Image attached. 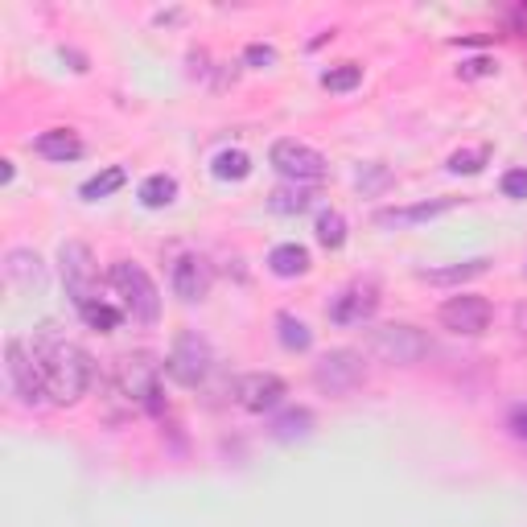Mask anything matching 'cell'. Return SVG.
Returning a JSON list of instances; mask_svg holds the SVG:
<instances>
[{
  "instance_id": "11",
  "label": "cell",
  "mask_w": 527,
  "mask_h": 527,
  "mask_svg": "<svg viewBox=\"0 0 527 527\" xmlns=\"http://www.w3.org/2000/svg\"><path fill=\"white\" fill-rule=\"evenodd\" d=\"M235 400L248 412H272V408L285 404V379L272 375V371H252L235 383Z\"/></svg>"
},
{
  "instance_id": "18",
  "label": "cell",
  "mask_w": 527,
  "mask_h": 527,
  "mask_svg": "<svg viewBox=\"0 0 527 527\" xmlns=\"http://www.w3.org/2000/svg\"><path fill=\"white\" fill-rule=\"evenodd\" d=\"M268 268L276 276H305L309 272V252L301 248V243H276V248L268 252Z\"/></svg>"
},
{
  "instance_id": "31",
  "label": "cell",
  "mask_w": 527,
  "mask_h": 527,
  "mask_svg": "<svg viewBox=\"0 0 527 527\" xmlns=\"http://www.w3.org/2000/svg\"><path fill=\"white\" fill-rule=\"evenodd\" d=\"M503 194L515 198V202L527 198V169H507V173H503Z\"/></svg>"
},
{
  "instance_id": "24",
  "label": "cell",
  "mask_w": 527,
  "mask_h": 527,
  "mask_svg": "<svg viewBox=\"0 0 527 527\" xmlns=\"http://www.w3.org/2000/svg\"><path fill=\"white\" fill-rule=\"evenodd\" d=\"M252 173V157L248 153H239V149H223L215 157V178L219 182H243Z\"/></svg>"
},
{
  "instance_id": "1",
  "label": "cell",
  "mask_w": 527,
  "mask_h": 527,
  "mask_svg": "<svg viewBox=\"0 0 527 527\" xmlns=\"http://www.w3.org/2000/svg\"><path fill=\"white\" fill-rule=\"evenodd\" d=\"M33 350L42 359V371H46V388H50V400L54 404H75L83 400L87 383H91V359L87 350L66 342L54 334V326H42L33 334Z\"/></svg>"
},
{
  "instance_id": "17",
  "label": "cell",
  "mask_w": 527,
  "mask_h": 527,
  "mask_svg": "<svg viewBox=\"0 0 527 527\" xmlns=\"http://www.w3.org/2000/svg\"><path fill=\"white\" fill-rule=\"evenodd\" d=\"M33 149H38L46 161H75V157H83V140L66 128H50L33 140Z\"/></svg>"
},
{
  "instance_id": "26",
  "label": "cell",
  "mask_w": 527,
  "mask_h": 527,
  "mask_svg": "<svg viewBox=\"0 0 527 527\" xmlns=\"http://www.w3.org/2000/svg\"><path fill=\"white\" fill-rule=\"evenodd\" d=\"M309 429H313V412H309V408H293V412H285V416H276V425H272V433H276L280 441L305 437Z\"/></svg>"
},
{
  "instance_id": "5",
  "label": "cell",
  "mask_w": 527,
  "mask_h": 527,
  "mask_svg": "<svg viewBox=\"0 0 527 527\" xmlns=\"http://www.w3.org/2000/svg\"><path fill=\"white\" fill-rule=\"evenodd\" d=\"M210 371H215V350H210V342L198 338L194 330H182L165 355V375L173 383H182V388H198V383H206Z\"/></svg>"
},
{
  "instance_id": "9",
  "label": "cell",
  "mask_w": 527,
  "mask_h": 527,
  "mask_svg": "<svg viewBox=\"0 0 527 527\" xmlns=\"http://www.w3.org/2000/svg\"><path fill=\"white\" fill-rule=\"evenodd\" d=\"M268 161L280 173H285L289 182H322L326 173H330V161L318 149H313V145H305V140H293V136L276 140L272 153H268Z\"/></svg>"
},
{
  "instance_id": "15",
  "label": "cell",
  "mask_w": 527,
  "mask_h": 527,
  "mask_svg": "<svg viewBox=\"0 0 527 527\" xmlns=\"http://www.w3.org/2000/svg\"><path fill=\"white\" fill-rule=\"evenodd\" d=\"M5 280L17 289V293H33V289H42L46 285V264L38 252H29V248H13L5 256Z\"/></svg>"
},
{
  "instance_id": "25",
  "label": "cell",
  "mask_w": 527,
  "mask_h": 527,
  "mask_svg": "<svg viewBox=\"0 0 527 527\" xmlns=\"http://www.w3.org/2000/svg\"><path fill=\"white\" fill-rule=\"evenodd\" d=\"M359 83H363V66H355V62H342V66L322 70V87H326V91H334V95L355 91Z\"/></svg>"
},
{
  "instance_id": "20",
  "label": "cell",
  "mask_w": 527,
  "mask_h": 527,
  "mask_svg": "<svg viewBox=\"0 0 527 527\" xmlns=\"http://www.w3.org/2000/svg\"><path fill=\"white\" fill-rule=\"evenodd\" d=\"M128 182V173L120 169V165H108V169H99L95 178H87L83 186H79V198H87V202H99V198H112L120 186Z\"/></svg>"
},
{
  "instance_id": "4",
  "label": "cell",
  "mask_w": 527,
  "mask_h": 527,
  "mask_svg": "<svg viewBox=\"0 0 527 527\" xmlns=\"http://www.w3.org/2000/svg\"><path fill=\"white\" fill-rule=\"evenodd\" d=\"M367 346H371V355L383 359V363H392V367H416L420 359H429L433 355V342L425 330H416L408 322H388V326H375L367 334Z\"/></svg>"
},
{
  "instance_id": "30",
  "label": "cell",
  "mask_w": 527,
  "mask_h": 527,
  "mask_svg": "<svg viewBox=\"0 0 527 527\" xmlns=\"http://www.w3.org/2000/svg\"><path fill=\"white\" fill-rule=\"evenodd\" d=\"M388 182H392V173L383 169V165H363V169H359V178H355V186H359L363 194H375L379 186H388Z\"/></svg>"
},
{
  "instance_id": "33",
  "label": "cell",
  "mask_w": 527,
  "mask_h": 527,
  "mask_svg": "<svg viewBox=\"0 0 527 527\" xmlns=\"http://www.w3.org/2000/svg\"><path fill=\"white\" fill-rule=\"evenodd\" d=\"M511 433H515L519 441H527V408H515V412H511Z\"/></svg>"
},
{
  "instance_id": "12",
  "label": "cell",
  "mask_w": 527,
  "mask_h": 527,
  "mask_svg": "<svg viewBox=\"0 0 527 527\" xmlns=\"http://www.w3.org/2000/svg\"><path fill=\"white\" fill-rule=\"evenodd\" d=\"M375 309H379V289L371 285V280H359V285H350L334 297L330 318L338 326H363V322L375 318Z\"/></svg>"
},
{
  "instance_id": "23",
  "label": "cell",
  "mask_w": 527,
  "mask_h": 527,
  "mask_svg": "<svg viewBox=\"0 0 527 527\" xmlns=\"http://www.w3.org/2000/svg\"><path fill=\"white\" fill-rule=\"evenodd\" d=\"M276 330H280V346H285V350H309L313 346V330L301 318H293V313H280Z\"/></svg>"
},
{
  "instance_id": "32",
  "label": "cell",
  "mask_w": 527,
  "mask_h": 527,
  "mask_svg": "<svg viewBox=\"0 0 527 527\" xmlns=\"http://www.w3.org/2000/svg\"><path fill=\"white\" fill-rule=\"evenodd\" d=\"M243 58H248V66L264 70V66H272V62H276V50H272V46H260V42H252L248 50H243Z\"/></svg>"
},
{
  "instance_id": "29",
  "label": "cell",
  "mask_w": 527,
  "mask_h": 527,
  "mask_svg": "<svg viewBox=\"0 0 527 527\" xmlns=\"http://www.w3.org/2000/svg\"><path fill=\"white\" fill-rule=\"evenodd\" d=\"M458 75H462V79H490V75H499V62L486 58V54H478V58H466V62L458 66Z\"/></svg>"
},
{
  "instance_id": "13",
  "label": "cell",
  "mask_w": 527,
  "mask_h": 527,
  "mask_svg": "<svg viewBox=\"0 0 527 527\" xmlns=\"http://www.w3.org/2000/svg\"><path fill=\"white\" fill-rule=\"evenodd\" d=\"M210 285H215V268H210L206 256H198V252L178 256V264H173V293L182 301H202L210 293Z\"/></svg>"
},
{
  "instance_id": "16",
  "label": "cell",
  "mask_w": 527,
  "mask_h": 527,
  "mask_svg": "<svg viewBox=\"0 0 527 527\" xmlns=\"http://www.w3.org/2000/svg\"><path fill=\"white\" fill-rule=\"evenodd\" d=\"M490 272V260L486 256H474V260H462V264H445V268H420L416 276L425 285H437V289H449V285H466V280H478Z\"/></svg>"
},
{
  "instance_id": "27",
  "label": "cell",
  "mask_w": 527,
  "mask_h": 527,
  "mask_svg": "<svg viewBox=\"0 0 527 527\" xmlns=\"http://www.w3.org/2000/svg\"><path fill=\"white\" fill-rule=\"evenodd\" d=\"M318 243L330 248V252H338L346 243V219L338 215V210H322V215H318Z\"/></svg>"
},
{
  "instance_id": "14",
  "label": "cell",
  "mask_w": 527,
  "mask_h": 527,
  "mask_svg": "<svg viewBox=\"0 0 527 527\" xmlns=\"http://www.w3.org/2000/svg\"><path fill=\"white\" fill-rule=\"evenodd\" d=\"M462 206V198H429V202H416V206H388V210H375V223L379 227H412V223H429L445 210Z\"/></svg>"
},
{
  "instance_id": "28",
  "label": "cell",
  "mask_w": 527,
  "mask_h": 527,
  "mask_svg": "<svg viewBox=\"0 0 527 527\" xmlns=\"http://www.w3.org/2000/svg\"><path fill=\"white\" fill-rule=\"evenodd\" d=\"M486 161H490V149H486V145H478V149H458V153L449 157V173H466V178H470V173H482Z\"/></svg>"
},
{
  "instance_id": "8",
  "label": "cell",
  "mask_w": 527,
  "mask_h": 527,
  "mask_svg": "<svg viewBox=\"0 0 527 527\" xmlns=\"http://www.w3.org/2000/svg\"><path fill=\"white\" fill-rule=\"evenodd\" d=\"M58 268H62V285H66L70 301H75V309H79V305H87V301H95V280H99V268H95V256H91L87 243L66 239L62 248H58Z\"/></svg>"
},
{
  "instance_id": "22",
  "label": "cell",
  "mask_w": 527,
  "mask_h": 527,
  "mask_svg": "<svg viewBox=\"0 0 527 527\" xmlns=\"http://www.w3.org/2000/svg\"><path fill=\"white\" fill-rule=\"evenodd\" d=\"M79 318L91 326V330H99V334H108V330H116L120 326V318L124 313L116 309V305H108V301H87V305H79Z\"/></svg>"
},
{
  "instance_id": "10",
  "label": "cell",
  "mask_w": 527,
  "mask_h": 527,
  "mask_svg": "<svg viewBox=\"0 0 527 527\" xmlns=\"http://www.w3.org/2000/svg\"><path fill=\"white\" fill-rule=\"evenodd\" d=\"M437 318H441V326L453 330V334L478 338V334H486L490 318H495V309H490V301L478 297V293H462V297H449V301L437 309Z\"/></svg>"
},
{
  "instance_id": "7",
  "label": "cell",
  "mask_w": 527,
  "mask_h": 527,
  "mask_svg": "<svg viewBox=\"0 0 527 527\" xmlns=\"http://www.w3.org/2000/svg\"><path fill=\"white\" fill-rule=\"evenodd\" d=\"M116 379H120V388L124 396L136 404V408H145V412H161L165 400H161V371L149 355H124L120 367H116Z\"/></svg>"
},
{
  "instance_id": "21",
  "label": "cell",
  "mask_w": 527,
  "mask_h": 527,
  "mask_svg": "<svg viewBox=\"0 0 527 527\" xmlns=\"http://www.w3.org/2000/svg\"><path fill=\"white\" fill-rule=\"evenodd\" d=\"M313 190H305L301 182H293V186H280V190H272V198H268V206L276 210V215H301V210H309L313 206Z\"/></svg>"
},
{
  "instance_id": "3",
  "label": "cell",
  "mask_w": 527,
  "mask_h": 527,
  "mask_svg": "<svg viewBox=\"0 0 527 527\" xmlns=\"http://www.w3.org/2000/svg\"><path fill=\"white\" fill-rule=\"evenodd\" d=\"M5 379H9V396L17 404H25V408H42L46 396H50L38 350L25 346L21 338H9L5 342Z\"/></svg>"
},
{
  "instance_id": "6",
  "label": "cell",
  "mask_w": 527,
  "mask_h": 527,
  "mask_svg": "<svg viewBox=\"0 0 527 527\" xmlns=\"http://www.w3.org/2000/svg\"><path fill=\"white\" fill-rule=\"evenodd\" d=\"M363 379H367V363H363L359 350H350V346L326 350V355L313 363V383H318L326 396H346V392H355Z\"/></svg>"
},
{
  "instance_id": "2",
  "label": "cell",
  "mask_w": 527,
  "mask_h": 527,
  "mask_svg": "<svg viewBox=\"0 0 527 527\" xmlns=\"http://www.w3.org/2000/svg\"><path fill=\"white\" fill-rule=\"evenodd\" d=\"M108 285L116 289V297H120V305H124V313H128L132 322L157 326V318H161V293L153 285V276L140 268L136 260H116L108 268Z\"/></svg>"
},
{
  "instance_id": "19",
  "label": "cell",
  "mask_w": 527,
  "mask_h": 527,
  "mask_svg": "<svg viewBox=\"0 0 527 527\" xmlns=\"http://www.w3.org/2000/svg\"><path fill=\"white\" fill-rule=\"evenodd\" d=\"M136 198H140V206H149V210L173 206V198H178V182H173L169 173H153V178H145V182H140Z\"/></svg>"
}]
</instances>
